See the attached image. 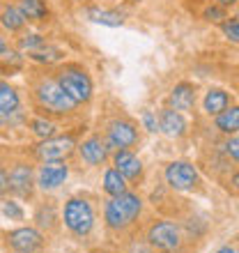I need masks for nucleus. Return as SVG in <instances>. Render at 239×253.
<instances>
[{"instance_id": "26", "label": "nucleus", "mask_w": 239, "mask_h": 253, "mask_svg": "<svg viewBox=\"0 0 239 253\" xmlns=\"http://www.w3.org/2000/svg\"><path fill=\"white\" fill-rule=\"evenodd\" d=\"M202 19L212 21V23H223V21L228 19V16H226V7H221V5L207 7L205 12H202Z\"/></svg>"}, {"instance_id": "29", "label": "nucleus", "mask_w": 239, "mask_h": 253, "mask_svg": "<svg viewBox=\"0 0 239 253\" xmlns=\"http://www.w3.org/2000/svg\"><path fill=\"white\" fill-rule=\"evenodd\" d=\"M223 147H226L228 157H230V159H235V161L239 164V136H237V138H230Z\"/></svg>"}, {"instance_id": "28", "label": "nucleus", "mask_w": 239, "mask_h": 253, "mask_svg": "<svg viewBox=\"0 0 239 253\" xmlns=\"http://www.w3.org/2000/svg\"><path fill=\"white\" fill-rule=\"evenodd\" d=\"M2 214L9 216V219H16V221L23 219V210H21L16 203H5V205H2Z\"/></svg>"}, {"instance_id": "3", "label": "nucleus", "mask_w": 239, "mask_h": 253, "mask_svg": "<svg viewBox=\"0 0 239 253\" xmlns=\"http://www.w3.org/2000/svg\"><path fill=\"white\" fill-rule=\"evenodd\" d=\"M55 79H58L62 90H65L76 104H87V101L92 99L94 83H92L90 72H87L83 65H79V62H67V65L58 67Z\"/></svg>"}, {"instance_id": "12", "label": "nucleus", "mask_w": 239, "mask_h": 253, "mask_svg": "<svg viewBox=\"0 0 239 253\" xmlns=\"http://www.w3.org/2000/svg\"><path fill=\"white\" fill-rule=\"evenodd\" d=\"M79 154L87 166H101V164L108 161L111 150H108L106 140L101 138V136H90V138H85L79 145Z\"/></svg>"}, {"instance_id": "23", "label": "nucleus", "mask_w": 239, "mask_h": 253, "mask_svg": "<svg viewBox=\"0 0 239 253\" xmlns=\"http://www.w3.org/2000/svg\"><path fill=\"white\" fill-rule=\"evenodd\" d=\"M30 129H33V133L41 140L51 138V136H55V131H58L55 122L46 120V118H33V120H30Z\"/></svg>"}, {"instance_id": "27", "label": "nucleus", "mask_w": 239, "mask_h": 253, "mask_svg": "<svg viewBox=\"0 0 239 253\" xmlns=\"http://www.w3.org/2000/svg\"><path fill=\"white\" fill-rule=\"evenodd\" d=\"M143 126H145L150 133L159 131V118L152 113V111H143Z\"/></svg>"}, {"instance_id": "11", "label": "nucleus", "mask_w": 239, "mask_h": 253, "mask_svg": "<svg viewBox=\"0 0 239 253\" xmlns=\"http://www.w3.org/2000/svg\"><path fill=\"white\" fill-rule=\"evenodd\" d=\"M7 244L14 251H40L44 247V235L37 228H16L7 235Z\"/></svg>"}, {"instance_id": "2", "label": "nucleus", "mask_w": 239, "mask_h": 253, "mask_svg": "<svg viewBox=\"0 0 239 253\" xmlns=\"http://www.w3.org/2000/svg\"><path fill=\"white\" fill-rule=\"evenodd\" d=\"M35 101L41 111H46L51 115H69L76 111V101L62 90L55 76H41L33 87Z\"/></svg>"}, {"instance_id": "5", "label": "nucleus", "mask_w": 239, "mask_h": 253, "mask_svg": "<svg viewBox=\"0 0 239 253\" xmlns=\"http://www.w3.org/2000/svg\"><path fill=\"white\" fill-rule=\"evenodd\" d=\"M104 140L111 152H118V150H131L140 143V133L136 122L126 120V118H118V120L108 122L106 133H104Z\"/></svg>"}, {"instance_id": "9", "label": "nucleus", "mask_w": 239, "mask_h": 253, "mask_svg": "<svg viewBox=\"0 0 239 253\" xmlns=\"http://www.w3.org/2000/svg\"><path fill=\"white\" fill-rule=\"evenodd\" d=\"M69 177V166L65 164V159L58 161H41L40 170H37V184L44 191H53L60 184H65V180Z\"/></svg>"}, {"instance_id": "18", "label": "nucleus", "mask_w": 239, "mask_h": 253, "mask_svg": "<svg viewBox=\"0 0 239 253\" xmlns=\"http://www.w3.org/2000/svg\"><path fill=\"white\" fill-rule=\"evenodd\" d=\"M19 9L23 12L26 21H30V23H44L51 16L46 0H19Z\"/></svg>"}, {"instance_id": "34", "label": "nucleus", "mask_w": 239, "mask_h": 253, "mask_svg": "<svg viewBox=\"0 0 239 253\" xmlns=\"http://www.w3.org/2000/svg\"><path fill=\"white\" fill-rule=\"evenodd\" d=\"M126 5H136V2H140V0H124Z\"/></svg>"}, {"instance_id": "17", "label": "nucleus", "mask_w": 239, "mask_h": 253, "mask_svg": "<svg viewBox=\"0 0 239 253\" xmlns=\"http://www.w3.org/2000/svg\"><path fill=\"white\" fill-rule=\"evenodd\" d=\"M85 19H90L92 23L99 26H108V28H118L124 23V14L118 9H101V7H85Z\"/></svg>"}, {"instance_id": "25", "label": "nucleus", "mask_w": 239, "mask_h": 253, "mask_svg": "<svg viewBox=\"0 0 239 253\" xmlns=\"http://www.w3.org/2000/svg\"><path fill=\"white\" fill-rule=\"evenodd\" d=\"M19 44H21V48H26L28 53H33V51H37V48L46 46V40L40 37V35H23Z\"/></svg>"}, {"instance_id": "30", "label": "nucleus", "mask_w": 239, "mask_h": 253, "mask_svg": "<svg viewBox=\"0 0 239 253\" xmlns=\"http://www.w3.org/2000/svg\"><path fill=\"white\" fill-rule=\"evenodd\" d=\"M230 184H233V189H235V191L239 193V170H237V173L233 175V177H230Z\"/></svg>"}, {"instance_id": "22", "label": "nucleus", "mask_w": 239, "mask_h": 253, "mask_svg": "<svg viewBox=\"0 0 239 253\" xmlns=\"http://www.w3.org/2000/svg\"><path fill=\"white\" fill-rule=\"evenodd\" d=\"M216 129L221 133H237L239 131V106H228L226 111H221L214 120Z\"/></svg>"}, {"instance_id": "10", "label": "nucleus", "mask_w": 239, "mask_h": 253, "mask_svg": "<svg viewBox=\"0 0 239 253\" xmlns=\"http://www.w3.org/2000/svg\"><path fill=\"white\" fill-rule=\"evenodd\" d=\"M113 168H118L120 175L124 177L126 182H131V184H138L143 180V164L131 150H118L113 152Z\"/></svg>"}, {"instance_id": "33", "label": "nucleus", "mask_w": 239, "mask_h": 253, "mask_svg": "<svg viewBox=\"0 0 239 253\" xmlns=\"http://www.w3.org/2000/svg\"><path fill=\"white\" fill-rule=\"evenodd\" d=\"M216 253H235V251H233V249H230V247H223V249H221V251H216Z\"/></svg>"}, {"instance_id": "31", "label": "nucleus", "mask_w": 239, "mask_h": 253, "mask_svg": "<svg viewBox=\"0 0 239 253\" xmlns=\"http://www.w3.org/2000/svg\"><path fill=\"white\" fill-rule=\"evenodd\" d=\"M237 0H216V5H221V7H233Z\"/></svg>"}, {"instance_id": "7", "label": "nucleus", "mask_w": 239, "mask_h": 253, "mask_svg": "<svg viewBox=\"0 0 239 253\" xmlns=\"http://www.w3.org/2000/svg\"><path fill=\"white\" fill-rule=\"evenodd\" d=\"M163 177H166L168 187L175 189V191H193L200 182L198 170L189 161H170L166 166Z\"/></svg>"}, {"instance_id": "32", "label": "nucleus", "mask_w": 239, "mask_h": 253, "mask_svg": "<svg viewBox=\"0 0 239 253\" xmlns=\"http://www.w3.org/2000/svg\"><path fill=\"white\" fill-rule=\"evenodd\" d=\"M7 51V44H5V37H2V35H0V55L5 53Z\"/></svg>"}, {"instance_id": "19", "label": "nucleus", "mask_w": 239, "mask_h": 253, "mask_svg": "<svg viewBox=\"0 0 239 253\" xmlns=\"http://www.w3.org/2000/svg\"><path fill=\"white\" fill-rule=\"evenodd\" d=\"M230 106V94L226 92V90H221V87H212V90H207L205 94V101H202V108H205L207 115H216L221 113V111H226V108Z\"/></svg>"}, {"instance_id": "8", "label": "nucleus", "mask_w": 239, "mask_h": 253, "mask_svg": "<svg viewBox=\"0 0 239 253\" xmlns=\"http://www.w3.org/2000/svg\"><path fill=\"white\" fill-rule=\"evenodd\" d=\"M76 138H74L72 133H67V136H51V138L41 140L35 154L40 157L41 161H58V159H67L69 154L76 150Z\"/></svg>"}, {"instance_id": "1", "label": "nucleus", "mask_w": 239, "mask_h": 253, "mask_svg": "<svg viewBox=\"0 0 239 253\" xmlns=\"http://www.w3.org/2000/svg\"><path fill=\"white\" fill-rule=\"evenodd\" d=\"M143 212V198L138 193L126 191L122 196H111L104 205V221L115 233H122L131 226Z\"/></svg>"}, {"instance_id": "6", "label": "nucleus", "mask_w": 239, "mask_h": 253, "mask_svg": "<svg viewBox=\"0 0 239 253\" xmlns=\"http://www.w3.org/2000/svg\"><path fill=\"white\" fill-rule=\"evenodd\" d=\"M147 242L161 253H175L182 247V230L173 221H154L147 230Z\"/></svg>"}, {"instance_id": "13", "label": "nucleus", "mask_w": 239, "mask_h": 253, "mask_svg": "<svg viewBox=\"0 0 239 253\" xmlns=\"http://www.w3.org/2000/svg\"><path fill=\"white\" fill-rule=\"evenodd\" d=\"M159 131L166 133L168 138H182L189 131V125L184 120V113H179L175 108H161L159 111Z\"/></svg>"}, {"instance_id": "24", "label": "nucleus", "mask_w": 239, "mask_h": 253, "mask_svg": "<svg viewBox=\"0 0 239 253\" xmlns=\"http://www.w3.org/2000/svg\"><path fill=\"white\" fill-rule=\"evenodd\" d=\"M221 33L226 35L228 42H233L239 46V21L237 19H230V21H223L221 23Z\"/></svg>"}, {"instance_id": "35", "label": "nucleus", "mask_w": 239, "mask_h": 253, "mask_svg": "<svg viewBox=\"0 0 239 253\" xmlns=\"http://www.w3.org/2000/svg\"><path fill=\"white\" fill-rule=\"evenodd\" d=\"M16 253H40V251H16Z\"/></svg>"}, {"instance_id": "20", "label": "nucleus", "mask_w": 239, "mask_h": 253, "mask_svg": "<svg viewBox=\"0 0 239 253\" xmlns=\"http://www.w3.org/2000/svg\"><path fill=\"white\" fill-rule=\"evenodd\" d=\"M0 23H2V28H7L9 33H19V30H23L26 28V16H23V12L19 9V5H5L2 7V12H0Z\"/></svg>"}, {"instance_id": "16", "label": "nucleus", "mask_w": 239, "mask_h": 253, "mask_svg": "<svg viewBox=\"0 0 239 253\" xmlns=\"http://www.w3.org/2000/svg\"><path fill=\"white\" fill-rule=\"evenodd\" d=\"M19 108H21L19 92H16L9 83H2V81H0V125L12 120L14 115L19 113Z\"/></svg>"}, {"instance_id": "15", "label": "nucleus", "mask_w": 239, "mask_h": 253, "mask_svg": "<svg viewBox=\"0 0 239 253\" xmlns=\"http://www.w3.org/2000/svg\"><path fill=\"white\" fill-rule=\"evenodd\" d=\"M168 104L170 108L179 111V113H189L196 104V85L189 83V81H182L170 90V97H168Z\"/></svg>"}, {"instance_id": "4", "label": "nucleus", "mask_w": 239, "mask_h": 253, "mask_svg": "<svg viewBox=\"0 0 239 253\" xmlns=\"http://www.w3.org/2000/svg\"><path fill=\"white\" fill-rule=\"evenodd\" d=\"M62 223L76 237H87L94 228V207L87 198L74 196L65 203L62 210Z\"/></svg>"}, {"instance_id": "14", "label": "nucleus", "mask_w": 239, "mask_h": 253, "mask_svg": "<svg viewBox=\"0 0 239 253\" xmlns=\"http://www.w3.org/2000/svg\"><path fill=\"white\" fill-rule=\"evenodd\" d=\"M7 173H9V191L12 193H16L21 198L33 193V168L28 164H16Z\"/></svg>"}, {"instance_id": "21", "label": "nucleus", "mask_w": 239, "mask_h": 253, "mask_svg": "<svg viewBox=\"0 0 239 253\" xmlns=\"http://www.w3.org/2000/svg\"><path fill=\"white\" fill-rule=\"evenodd\" d=\"M104 191L108 193V196H122V193H126L129 191V182L120 175V170L118 168H108L106 173H104Z\"/></svg>"}]
</instances>
